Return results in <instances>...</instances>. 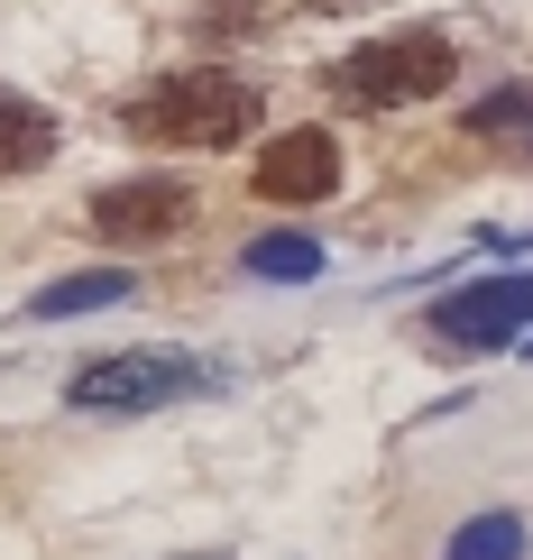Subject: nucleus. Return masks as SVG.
Returning a JSON list of instances; mask_svg holds the SVG:
<instances>
[{
  "instance_id": "nucleus-6",
  "label": "nucleus",
  "mask_w": 533,
  "mask_h": 560,
  "mask_svg": "<svg viewBox=\"0 0 533 560\" xmlns=\"http://www.w3.org/2000/svg\"><path fill=\"white\" fill-rule=\"evenodd\" d=\"M184 221H194V194L166 184V175H138V184L92 194V230H102V240H120V248H157V240H175Z\"/></svg>"
},
{
  "instance_id": "nucleus-5",
  "label": "nucleus",
  "mask_w": 533,
  "mask_h": 560,
  "mask_svg": "<svg viewBox=\"0 0 533 560\" xmlns=\"http://www.w3.org/2000/svg\"><path fill=\"white\" fill-rule=\"evenodd\" d=\"M248 194H258V202H332L340 194V138L332 129L267 138V156L248 166Z\"/></svg>"
},
{
  "instance_id": "nucleus-12",
  "label": "nucleus",
  "mask_w": 533,
  "mask_h": 560,
  "mask_svg": "<svg viewBox=\"0 0 533 560\" xmlns=\"http://www.w3.org/2000/svg\"><path fill=\"white\" fill-rule=\"evenodd\" d=\"M332 10H340V0H332Z\"/></svg>"
},
{
  "instance_id": "nucleus-2",
  "label": "nucleus",
  "mask_w": 533,
  "mask_h": 560,
  "mask_svg": "<svg viewBox=\"0 0 533 560\" xmlns=\"http://www.w3.org/2000/svg\"><path fill=\"white\" fill-rule=\"evenodd\" d=\"M451 65H460L451 28H396V37L350 46V56L332 65V92H340L350 110H405V102L451 92Z\"/></svg>"
},
{
  "instance_id": "nucleus-4",
  "label": "nucleus",
  "mask_w": 533,
  "mask_h": 560,
  "mask_svg": "<svg viewBox=\"0 0 533 560\" xmlns=\"http://www.w3.org/2000/svg\"><path fill=\"white\" fill-rule=\"evenodd\" d=\"M524 331H533V276H478V285L432 303V340L451 349H506Z\"/></svg>"
},
{
  "instance_id": "nucleus-1",
  "label": "nucleus",
  "mask_w": 533,
  "mask_h": 560,
  "mask_svg": "<svg viewBox=\"0 0 533 560\" xmlns=\"http://www.w3.org/2000/svg\"><path fill=\"white\" fill-rule=\"evenodd\" d=\"M120 129L157 138V148H240V138L258 129V83H240V74H166V83H148L120 110Z\"/></svg>"
},
{
  "instance_id": "nucleus-3",
  "label": "nucleus",
  "mask_w": 533,
  "mask_h": 560,
  "mask_svg": "<svg viewBox=\"0 0 533 560\" xmlns=\"http://www.w3.org/2000/svg\"><path fill=\"white\" fill-rule=\"evenodd\" d=\"M221 368L194 359V349H111V359H83L65 377V405L83 413H157V405H184V395H212Z\"/></svg>"
},
{
  "instance_id": "nucleus-8",
  "label": "nucleus",
  "mask_w": 533,
  "mask_h": 560,
  "mask_svg": "<svg viewBox=\"0 0 533 560\" xmlns=\"http://www.w3.org/2000/svg\"><path fill=\"white\" fill-rule=\"evenodd\" d=\"M46 156H56V120L37 102H19V92H0V175H28Z\"/></svg>"
},
{
  "instance_id": "nucleus-10",
  "label": "nucleus",
  "mask_w": 533,
  "mask_h": 560,
  "mask_svg": "<svg viewBox=\"0 0 533 560\" xmlns=\"http://www.w3.org/2000/svg\"><path fill=\"white\" fill-rule=\"evenodd\" d=\"M442 560H524V524H515V515H478V524L451 533Z\"/></svg>"
},
{
  "instance_id": "nucleus-7",
  "label": "nucleus",
  "mask_w": 533,
  "mask_h": 560,
  "mask_svg": "<svg viewBox=\"0 0 533 560\" xmlns=\"http://www.w3.org/2000/svg\"><path fill=\"white\" fill-rule=\"evenodd\" d=\"M102 303H129V267H83V276L37 285L28 294V322H74V313H102Z\"/></svg>"
},
{
  "instance_id": "nucleus-9",
  "label": "nucleus",
  "mask_w": 533,
  "mask_h": 560,
  "mask_svg": "<svg viewBox=\"0 0 533 560\" xmlns=\"http://www.w3.org/2000/svg\"><path fill=\"white\" fill-rule=\"evenodd\" d=\"M248 276H267V285H304V276H322V240L313 230H267V240L240 248Z\"/></svg>"
},
{
  "instance_id": "nucleus-11",
  "label": "nucleus",
  "mask_w": 533,
  "mask_h": 560,
  "mask_svg": "<svg viewBox=\"0 0 533 560\" xmlns=\"http://www.w3.org/2000/svg\"><path fill=\"white\" fill-rule=\"evenodd\" d=\"M470 129H478V138H497V129H533V92H488V102L470 110Z\"/></svg>"
}]
</instances>
